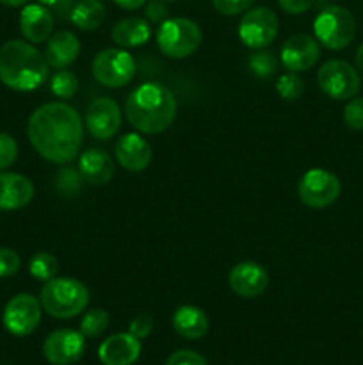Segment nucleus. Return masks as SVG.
Masks as SVG:
<instances>
[{"instance_id":"23","label":"nucleus","mask_w":363,"mask_h":365,"mask_svg":"<svg viewBox=\"0 0 363 365\" xmlns=\"http://www.w3.org/2000/svg\"><path fill=\"white\" fill-rule=\"evenodd\" d=\"M209 317L199 307L184 305L174 310L173 328L182 339H187V341L203 339L209 331Z\"/></svg>"},{"instance_id":"30","label":"nucleus","mask_w":363,"mask_h":365,"mask_svg":"<svg viewBox=\"0 0 363 365\" xmlns=\"http://www.w3.org/2000/svg\"><path fill=\"white\" fill-rule=\"evenodd\" d=\"M344 121L351 130H363V96H352L344 109Z\"/></svg>"},{"instance_id":"9","label":"nucleus","mask_w":363,"mask_h":365,"mask_svg":"<svg viewBox=\"0 0 363 365\" xmlns=\"http://www.w3.org/2000/svg\"><path fill=\"white\" fill-rule=\"evenodd\" d=\"M280 20L269 7H249L238 24V38L242 45L251 50H262L276 39Z\"/></svg>"},{"instance_id":"17","label":"nucleus","mask_w":363,"mask_h":365,"mask_svg":"<svg viewBox=\"0 0 363 365\" xmlns=\"http://www.w3.org/2000/svg\"><path fill=\"white\" fill-rule=\"evenodd\" d=\"M98 356L103 365H132L141 356V341L132 334H114L100 344Z\"/></svg>"},{"instance_id":"34","label":"nucleus","mask_w":363,"mask_h":365,"mask_svg":"<svg viewBox=\"0 0 363 365\" xmlns=\"http://www.w3.org/2000/svg\"><path fill=\"white\" fill-rule=\"evenodd\" d=\"M152 331H153V319L148 316V314H141V316L134 317V319L130 321V327H128V334H132L135 339H139V341L149 337Z\"/></svg>"},{"instance_id":"14","label":"nucleus","mask_w":363,"mask_h":365,"mask_svg":"<svg viewBox=\"0 0 363 365\" xmlns=\"http://www.w3.org/2000/svg\"><path fill=\"white\" fill-rule=\"evenodd\" d=\"M319 57V41L308 34L290 36L281 46V64L294 73H301L313 68Z\"/></svg>"},{"instance_id":"22","label":"nucleus","mask_w":363,"mask_h":365,"mask_svg":"<svg viewBox=\"0 0 363 365\" xmlns=\"http://www.w3.org/2000/svg\"><path fill=\"white\" fill-rule=\"evenodd\" d=\"M110 38L121 48H135L142 46L152 38V25L148 20L139 16H128L117 21L112 27Z\"/></svg>"},{"instance_id":"21","label":"nucleus","mask_w":363,"mask_h":365,"mask_svg":"<svg viewBox=\"0 0 363 365\" xmlns=\"http://www.w3.org/2000/svg\"><path fill=\"white\" fill-rule=\"evenodd\" d=\"M78 53H80V41L70 31L56 32L46 41L45 57L50 68L64 70L77 61Z\"/></svg>"},{"instance_id":"20","label":"nucleus","mask_w":363,"mask_h":365,"mask_svg":"<svg viewBox=\"0 0 363 365\" xmlns=\"http://www.w3.org/2000/svg\"><path fill=\"white\" fill-rule=\"evenodd\" d=\"M114 171H116V166H114L112 157L102 148L88 150L78 159V173L91 185H103L110 182Z\"/></svg>"},{"instance_id":"35","label":"nucleus","mask_w":363,"mask_h":365,"mask_svg":"<svg viewBox=\"0 0 363 365\" xmlns=\"http://www.w3.org/2000/svg\"><path fill=\"white\" fill-rule=\"evenodd\" d=\"M166 365H206V360L192 349H180L166 360Z\"/></svg>"},{"instance_id":"27","label":"nucleus","mask_w":363,"mask_h":365,"mask_svg":"<svg viewBox=\"0 0 363 365\" xmlns=\"http://www.w3.org/2000/svg\"><path fill=\"white\" fill-rule=\"evenodd\" d=\"M50 91L60 100H70L78 91V78L70 70H57L53 77L50 78Z\"/></svg>"},{"instance_id":"2","label":"nucleus","mask_w":363,"mask_h":365,"mask_svg":"<svg viewBox=\"0 0 363 365\" xmlns=\"http://www.w3.org/2000/svg\"><path fill=\"white\" fill-rule=\"evenodd\" d=\"M125 116L139 134H162L177 118V98L166 86L144 82L127 96Z\"/></svg>"},{"instance_id":"24","label":"nucleus","mask_w":363,"mask_h":365,"mask_svg":"<svg viewBox=\"0 0 363 365\" xmlns=\"http://www.w3.org/2000/svg\"><path fill=\"white\" fill-rule=\"evenodd\" d=\"M107 16L102 0H80L70 13V21L80 31H95Z\"/></svg>"},{"instance_id":"1","label":"nucleus","mask_w":363,"mask_h":365,"mask_svg":"<svg viewBox=\"0 0 363 365\" xmlns=\"http://www.w3.org/2000/svg\"><path fill=\"white\" fill-rule=\"evenodd\" d=\"M27 138L32 148L52 164H68L78 155L84 125L77 110L64 102H48L31 114Z\"/></svg>"},{"instance_id":"12","label":"nucleus","mask_w":363,"mask_h":365,"mask_svg":"<svg viewBox=\"0 0 363 365\" xmlns=\"http://www.w3.org/2000/svg\"><path fill=\"white\" fill-rule=\"evenodd\" d=\"M121 120H123V114H121L120 106L109 96H100V98L93 100L85 109L84 116V123L89 134L100 141L114 138L116 132L120 130Z\"/></svg>"},{"instance_id":"16","label":"nucleus","mask_w":363,"mask_h":365,"mask_svg":"<svg viewBox=\"0 0 363 365\" xmlns=\"http://www.w3.org/2000/svg\"><path fill=\"white\" fill-rule=\"evenodd\" d=\"M114 155L120 166L132 173L144 171L153 159L152 146L139 132H128L121 135L114 146Z\"/></svg>"},{"instance_id":"4","label":"nucleus","mask_w":363,"mask_h":365,"mask_svg":"<svg viewBox=\"0 0 363 365\" xmlns=\"http://www.w3.org/2000/svg\"><path fill=\"white\" fill-rule=\"evenodd\" d=\"M43 310L56 319H71L89 305V291L77 278H52L39 294Z\"/></svg>"},{"instance_id":"8","label":"nucleus","mask_w":363,"mask_h":365,"mask_svg":"<svg viewBox=\"0 0 363 365\" xmlns=\"http://www.w3.org/2000/svg\"><path fill=\"white\" fill-rule=\"evenodd\" d=\"M317 84L324 95L333 100H351L362 88L358 70L342 59L326 61L319 68Z\"/></svg>"},{"instance_id":"38","label":"nucleus","mask_w":363,"mask_h":365,"mask_svg":"<svg viewBox=\"0 0 363 365\" xmlns=\"http://www.w3.org/2000/svg\"><path fill=\"white\" fill-rule=\"evenodd\" d=\"M116 6H120L121 9H127V11H134V9H139V7L144 6L148 0H112Z\"/></svg>"},{"instance_id":"6","label":"nucleus","mask_w":363,"mask_h":365,"mask_svg":"<svg viewBox=\"0 0 363 365\" xmlns=\"http://www.w3.org/2000/svg\"><path fill=\"white\" fill-rule=\"evenodd\" d=\"M313 34L324 48L342 50L354 39L356 20L345 7L330 6L320 11L313 20Z\"/></svg>"},{"instance_id":"19","label":"nucleus","mask_w":363,"mask_h":365,"mask_svg":"<svg viewBox=\"0 0 363 365\" xmlns=\"http://www.w3.org/2000/svg\"><path fill=\"white\" fill-rule=\"evenodd\" d=\"M20 31L31 43H45L53 32V16L41 4H27L20 13Z\"/></svg>"},{"instance_id":"28","label":"nucleus","mask_w":363,"mask_h":365,"mask_svg":"<svg viewBox=\"0 0 363 365\" xmlns=\"http://www.w3.org/2000/svg\"><path fill=\"white\" fill-rule=\"evenodd\" d=\"M276 93L287 102H294V100L301 98L305 93V82L298 73L288 71L276 81Z\"/></svg>"},{"instance_id":"26","label":"nucleus","mask_w":363,"mask_h":365,"mask_svg":"<svg viewBox=\"0 0 363 365\" xmlns=\"http://www.w3.org/2000/svg\"><path fill=\"white\" fill-rule=\"evenodd\" d=\"M110 316L103 309H91L82 316L80 334L88 339L100 337L109 328Z\"/></svg>"},{"instance_id":"3","label":"nucleus","mask_w":363,"mask_h":365,"mask_svg":"<svg viewBox=\"0 0 363 365\" xmlns=\"http://www.w3.org/2000/svg\"><path fill=\"white\" fill-rule=\"evenodd\" d=\"M45 53L31 43L11 39L0 46V82L14 91H34L48 78Z\"/></svg>"},{"instance_id":"37","label":"nucleus","mask_w":363,"mask_h":365,"mask_svg":"<svg viewBox=\"0 0 363 365\" xmlns=\"http://www.w3.org/2000/svg\"><path fill=\"white\" fill-rule=\"evenodd\" d=\"M315 0H278V6L288 14H302L313 6Z\"/></svg>"},{"instance_id":"40","label":"nucleus","mask_w":363,"mask_h":365,"mask_svg":"<svg viewBox=\"0 0 363 365\" xmlns=\"http://www.w3.org/2000/svg\"><path fill=\"white\" fill-rule=\"evenodd\" d=\"M28 0H0V4H4V6L7 7H20V6H25Z\"/></svg>"},{"instance_id":"33","label":"nucleus","mask_w":363,"mask_h":365,"mask_svg":"<svg viewBox=\"0 0 363 365\" xmlns=\"http://www.w3.org/2000/svg\"><path fill=\"white\" fill-rule=\"evenodd\" d=\"M20 269V257L14 250L0 248V278H9Z\"/></svg>"},{"instance_id":"41","label":"nucleus","mask_w":363,"mask_h":365,"mask_svg":"<svg viewBox=\"0 0 363 365\" xmlns=\"http://www.w3.org/2000/svg\"><path fill=\"white\" fill-rule=\"evenodd\" d=\"M60 2H63V0H38V4H41V6L45 7H56L59 6Z\"/></svg>"},{"instance_id":"5","label":"nucleus","mask_w":363,"mask_h":365,"mask_svg":"<svg viewBox=\"0 0 363 365\" xmlns=\"http://www.w3.org/2000/svg\"><path fill=\"white\" fill-rule=\"evenodd\" d=\"M157 46L169 59H185L201 45V29L189 18H166L157 29Z\"/></svg>"},{"instance_id":"29","label":"nucleus","mask_w":363,"mask_h":365,"mask_svg":"<svg viewBox=\"0 0 363 365\" xmlns=\"http://www.w3.org/2000/svg\"><path fill=\"white\" fill-rule=\"evenodd\" d=\"M248 66L256 78H269L276 73L278 61L270 52H255L249 56Z\"/></svg>"},{"instance_id":"18","label":"nucleus","mask_w":363,"mask_h":365,"mask_svg":"<svg viewBox=\"0 0 363 365\" xmlns=\"http://www.w3.org/2000/svg\"><path fill=\"white\" fill-rule=\"evenodd\" d=\"M34 198V184L20 173H0V210H18Z\"/></svg>"},{"instance_id":"15","label":"nucleus","mask_w":363,"mask_h":365,"mask_svg":"<svg viewBox=\"0 0 363 365\" xmlns=\"http://www.w3.org/2000/svg\"><path fill=\"white\" fill-rule=\"evenodd\" d=\"M228 284L231 291L241 298H256L265 292L269 285V273L262 264L246 260L231 267L228 274Z\"/></svg>"},{"instance_id":"11","label":"nucleus","mask_w":363,"mask_h":365,"mask_svg":"<svg viewBox=\"0 0 363 365\" xmlns=\"http://www.w3.org/2000/svg\"><path fill=\"white\" fill-rule=\"evenodd\" d=\"M43 307L36 296L21 292L11 298L4 310V327L16 337L31 335L41 323Z\"/></svg>"},{"instance_id":"10","label":"nucleus","mask_w":363,"mask_h":365,"mask_svg":"<svg viewBox=\"0 0 363 365\" xmlns=\"http://www.w3.org/2000/svg\"><path fill=\"white\" fill-rule=\"evenodd\" d=\"M340 180L331 171L313 168L306 171L298 184V196L302 205L310 209H324L335 203L340 196Z\"/></svg>"},{"instance_id":"31","label":"nucleus","mask_w":363,"mask_h":365,"mask_svg":"<svg viewBox=\"0 0 363 365\" xmlns=\"http://www.w3.org/2000/svg\"><path fill=\"white\" fill-rule=\"evenodd\" d=\"M18 157V145L13 135L0 132V171L14 164Z\"/></svg>"},{"instance_id":"32","label":"nucleus","mask_w":363,"mask_h":365,"mask_svg":"<svg viewBox=\"0 0 363 365\" xmlns=\"http://www.w3.org/2000/svg\"><path fill=\"white\" fill-rule=\"evenodd\" d=\"M253 2H255V0H212L217 13L224 14V16L244 14L246 11L253 6Z\"/></svg>"},{"instance_id":"36","label":"nucleus","mask_w":363,"mask_h":365,"mask_svg":"<svg viewBox=\"0 0 363 365\" xmlns=\"http://www.w3.org/2000/svg\"><path fill=\"white\" fill-rule=\"evenodd\" d=\"M167 13L169 11H167L166 2H162V0H149V2H146V18H148V21L160 25L167 18Z\"/></svg>"},{"instance_id":"13","label":"nucleus","mask_w":363,"mask_h":365,"mask_svg":"<svg viewBox=\"0 0 363 365\" xmlns=\"http://www.w3.org/2000/svg\"><path fill=\"white\" fill-rule=\"evenodd\" d=\"M85 351V337L80 331L60 328L43 342V355L53 365L77 364Z\"/></svg>"},{"instance_id":"7","label":"nucleus","mask_w":363,"mask_h":365,"mask_svg":"<svg viewBox=\"0 0 363 365\" xmlns=\"http://www.w3.org/2000/svg\"><path fill=\"white\" fill-rule=\"evenodd\" d=\"M93 77L96 82L110 89H117L132 82L137 71V64L132 53L125 48H105L93 59Z\"/></svg>"},{"instance_id":"25","label":"nucleus","mask_w":363,"mask_h":365,"mask_svg":"<svg viewBox=\"0 0 363 365\" xmlns=\"http://www.w3.org/2000/svg\"><path fill=\"white\" fill-rule=\"evenodd\" d=\"M28 273L39 282H48L59 273V260L48 252H38L28 260Z\"/></svg>"},{"instance_id":"39","label":"nucleus","mask_w":363,"mask_h":365,"mask_svg":"<svg viewBox=\"0 0 363 365\" xmlns=\"http://www.w3.org/2000/svg\"><path fill=\"white\" fill-rule=\"evenodd\" d=\"M354 64H356V68H358V70L363 73V43L358 46V48H356Z\"/></svg>"},{"instance_id":"42","label":"nucleus","mask_w":363,"mask_h":365,"mask_svg":"<svg viewBox=\"0 0 363 365\" xmlns=\"http://www.w3.org/2000/svg\"><path fill=\"white\" fill-rule=\"evenodd\" d=\"M162 2H166V4H169V2H177V0H162Z\"/></svg>"}]
</instances>
